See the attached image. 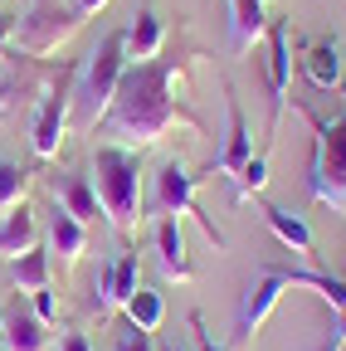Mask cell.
<instances>
[{"instance_id": "cell-26", "label": "cell", "mask_w": 346, "mask_h": 351, "mask_svg": "<svg viewBox=\"0 0 346 351\" xmlns=\"http://www.w3.org/2000/svg\"><path fill=\"white\" fill-rule=\"evenodd\" d=\"M112 351H156V341H151V332L122 322V332H112Z\"/></svg>"}, {"instance_id": "cell-22", "label": "cell", "mask_w": 346, "mask_h": 351, "mask_svg": "<svg viewBox=\"0 0 346 351\" xmlns=\"http://www.w3.org/2000/svg\"><path fill=\"white\" fill-rule=\"evenodd\" d=\"M10 278H15V288L20 293H34V288H45L49 283V249H29V254H20V258H10Z\"/></svg>"}, {"instance_id": "cell-16", "label": "cell", "mask_w": 346, "mask_h": 351, "mask_svg": "<svg viewBox=\"0 0 346 351\" xmlns=\"http://www.w3.org/2000/svg\"><path fill=\"white\" fill-rule=\"evenodd\" d=\"M39 244V219L29 205H15L0 215V258H20Z\"/></svg>"}, {"instance_id": "cell-2", "label": "cell", "mask_w": 346, "mask_h": 351, "mask_svg": "<svg viewBox=\"0 0 346 351\" xmlns=\"http://www.w3.org/2000/svg\"><path fill=\"white\" fill-rule=\"evenodd\" d=\"M93 195L117 234L137 230L142 225V156L132 147L103 142L93 152Z\"/></svg>"}, {"instance_id": "cell-32", "label": "cell", "mask_w": 346, "mask_h": 351, "mask_svg": "<svg viewBox=\"0 0 346 351\" xmlns=\"http://www.w3.org/2000/svg\"><path fill=\"white\" fill-rule=\"evenodd\" d=\"M156 351H186V346H181V341H166V346H156Z\"/></svg>"}, {"instance_id": "cell-23", "label": "cell", "mask_w": 346, "mask_h": 351, "mask_svg": "<svg viewBox=\"0 0 346 351\" xmlns=\"http://www.w3.org/2000/svg\"><path fill=\"white\" fill-rule=\"evenodd\" d=\"M25 191H29V171L10 156H0V215L25 205Z\"/></svg>"}, {"instance_id": "cell-24", "label": "cell", "mask_w": 346, "mask_h": 351, "mask_svg": "<svg viewBox=\"0 0 346 351\" xmlns=\"http://www.w3.org/2000/svg\"><path fill=\"white\" fill-rule=\"evenodd\" d=\"M234 181H239V186H234V205H244V200H254V195H264V186H269V152L249 156Z\"/></svg>"}, {"instance_id": "cell-25", "label": "cell", "mask_w": 346, "mask_h": 351, "mask_svg": "<svg viewBox=\"0 0 346 351\" xmlns=\"http://www.w3.org/2000/svg\"><path fill=\"white\" fill-rule=\"evenodd\" d=\"M29 313L45 322V327H54V322H59V298H54V288H49V283L29 293Z\"/></svg>"}, {"instance_id": "cell-21", "label": "cell", "mask_w": 346, "mask_h": 351, "mask_svg": "<svg viewBox=\"0 0 346 351\" xmlns=\"http://www.w3.org/2000/svg\"><path fill=\"white\" fill-rule=\"evenodd\" d=\"M122 313H127V322H132V327L156 332V327H161V317H166V298H161L156 288H137L132 298L122 302Z\"/></svg>"}, {"instance_id": "cell-31", "label": "cell", "mask_w": 346, "mask_h": 351, "mask_svg": "<svg viewBox=\"0 0 346 351\" xmlns=\"http://www.w3.org/2000/svg\"><path fill=\"white\" fill-rule=\"evenodd\" d=\"M10 29H15V20H10L5 10H0V49H5V44H10Z\"/></svg>"}, {"instance_id": "cell-30", "label": "cell", "mask_w": 346, "mask_h": 351, "mask_svg": "<svg viewBox=\"0 0 346 351\" xmlns=\"http://www.w3.org/2000/svg\"><path fill=\"white\" fill-rule=\"evenodd\" d=\"M73 5H78V15H83V20H88V15H98V10L108 5V0H73Z\"/></svg>"}, {"instance_id": "cell-7", "label": "cell", "mask_w": 346, "mask_h": 351, "mask_svg": "<svg viewBox=\"0 0 346 351\" xmlns=\"http://www.w3.org/2000/svg\"><path fill=\"white\" fill-rule=\"evenodd\" d=\"M73 69L59 73V83L45 88L39 98V112H34V127H29V147L39 161H54L59 156V142H64V127H69V108H73Z\"/></svg>"}, {"instance_id": "cell-8", "label": "cell", "mask_w": 346, "mask_h": 351, "mask_svg": "<svg viewBox=\"0 0 346 351\" xmlns=\"http://www.w3.org/2000/svg\"><path fill=\"white\" fill-rule=\"evenodd\" d=\"M269 137H278V122L288 108V78H293V29L288 20H269Z\"/></svg>"}, {"instance_id": "cell-20", "label": "cell", "mask_w": 346, "mask_h": 351, "mask_svg": "<svg viewBox=\"0 0 346 351\" xmlns=\"http://www.w3.org/2000/svg\"><path fill=\"white\" fill-rule=\"evenodd\" d=\"M302 69L317 88H341V44L336 39H317L308 44V54H302Z\"/></svg>"}, {"instance_id": "cell-12", "label": "cell", "mask_w": 346, "mask_h": 351, "mask_svg": "<svg viewBox=\"0 0 346 351\" xmlns=\"http://www.w3.org/2000/svg\"><path fill=\"white\" fill-rule=\"evenodd\" d=\"M156 258H161V274L176 278V283H190L195 269L186 258V234H181V215H161L156 219Z\"/></svg>"}, {"instance_id": "cell-5", "label": "cell", "mask_w": 346, "mask_h": 351, "mask_svg": "<svg viewBox=\"0 0 346 351\" xmlns=\"http://www.w3.org/2000/svg\"><path fill=\"white\" fill-rule=\"evenodd\" d=\"M78 25H83L78 5L39 0V5H29V10H25V20H15L10 44H15L20 54H29V59H45V54H54L59 44H69V39L78 34Z\"/></svg>"}, {"instance_id": "cell-17", "label": "cell", "mask_w": 346, "mask_h": 351, "mask_svg": "<svg viewBox=\"0 0 346 351\" xmlns=\"http://www.w3.org/2000/svg\"><path fill=\"white\" fill-rule=\"evenodd\" d=\"M54 200L78 219V225H93V219H98V195L88 186V176H59V181H54Z\"/></svg>"}, {"instance_id": "cell-19", "label": "cell", "mask_w": 346, "mask_h": 351, "mask_svg": "<svg viewBox=\"0 0 346 351\" xmlns=\"http://www.w3.org/2000/svg\"><path fill=\"white\" fill-rule=\"evenodd\" d=\"M264 219H269V230L293 249V254H302V258H312V230H308V219L302 215H293V210H283V205H264Z\"/></svg>"}, {"instance_id": "cell-18", "label": "cell", "mask_w": 346, "mask_h": 351, "mask_svg": "<svg viewBox=\"0 0 346 351\" xmlns=\"http://www.w3.org/2000/svg\"><path fill=\"white\" fill-rule=\"evenodd\" d=\"M0 346L5 351H45V322H39L34 313H20V307H10L5 313V327H0Z\"/></svg>"}, {"instance_id": "cell-9", "label": "cell", "mask_w": 346, "mask_h": 351, "mask_svg": "<svg viewBox=\"0 0 346 351\" xmlns=\"http://www.w3.org/2000/svg\"><path fill=\"white\" fill-rule=\"evenodd\" d=\"M288 293V278H283V269H264L249 288H244V298H239V313H234V341H249L258 327H264V317L278 307V298Z\"/></svg>"}, {"instance_id": "cell-3", "label": "cell", "mask_w": 346, "mask_h": 351, "mask_svg": "<svg viewBox=\"0 0 346 351\" xmlns=\"http://www.w3.org/2000/svg\"><path fill=\"white\" fill-rule=\"evenodd\" d=\"M312 122V161H308V195L332 215H346V108L322 117L317 108H302Z\"/></svg>"}, {"instance_id": "cell-27", "label": "cell", "mask_w": 346, "mask_h": 351, "mask_svg": "<svg viewBox=\"0 0 346 351\" xmlns=\"http://www.w3.org/2000/svg\"><path fill=\"white\" fill-rule=\"evenodd\" d=\"M346 346V307H336V322H332V332L312 346V351H341Z\"/></svg>"}, {"instance_id": "cell-14", "label": "cell", "mask_w": 346, "mask_h": 351, "mask_svg": "<svg viewBox=\"0 0 346 351\" xmlns=\"http://www.w3.org/2000/svg\"><path fill=\"white\" fill-rule=\"evenodd\" d=\"M49 249L59 254V263L64 269H73V263L83 258V249H88V225H78V219L54 200V210H49Z\"/></svg>"}, {"instance_id": "cell-10", "label": "cell", "mask_w": 346, "mask_h": 351, "mask_svg": "<svg viewBox=\"0 0 346 351\" xmlns=\"http://www.w3.org/2000/svg\"><path fill=\"white\" fill-rule=\"evenodd\" d=\"M137 274H142V263H137V254H132V249L112 254V258L103 263V269H98V283H93V302L103 307V313L122 307L127 298L137 293Z\"/></svg>"}, {"instance_id": "cell-13", "label": "cell", "mask_w": 346, "mask_h": 351, "mask_svg": "<svg viewBox=\"0 0 346 351\" xmlns=\"http://www.w3.org/2000/svg\"><path fill=\"white\" fill-rule=\"evenodd\" d=\"M122 44H127V64H147L161 54V44H166V20L156 10H142L132 15V25L122 29Z\"/></svg>"}, {"instance_id": "cell-6", "label": "cell", "mask_w": 346, "mask_h": 351, "mask_svg": "<svg viewBox=\"0 0 346 351\" xmlns=\"http://www.w3.org/2000/svg\"><path fill=\"white\" fill-rule=\"evenodd\" d=\"M195 181H205V176H190L186 171V161H176V156H171V161H161V171H156V210L161 215H190L195 219V225L210 234V244L214 249H230V239H225V230L220 225H214V219L200 210V200H195Z\"/></svg>"}, {"instance_id": "cell-28", "label": "cell", "mask_w": 346, "mask_h": 351, "mask_svg": "<svg viewBox=\"0 0 346 351\" xmlns=\"http://www.w3.org/2000/svg\"><path fill=\"white\" fill-rule=\"evenodd\" d=\"M190 332H195V351H225L220 341H214V332L205 327V317H200V313H190Z\"/></svg>"}, {"instance_id": "cell-1", "label": "cell", "mask_w": 346, "mask_h": 351, "mask_svg": "<svg viewBox=\"0 0 346 351\" xmlns=\"http://www.w3.org/2000/svg\"><path fill=\"white\" fill-rule=\"evenodd\" d=\"M181 69H186L181 54H156L147 64H127L117 93H112V108L103 112V122L93 132L108 137V142H117V147H132V152L161 142L171 127L205 132V122L195 112H186L181 98H176Z\"/></svg>"}, {"instance_id": "cell-11", "label": "cell", "mask_w": 346, "mask_h": 351, "mask_svg": "<svg viewBox=\"0 0 346 351\" xmlns=\"http://www.w3.org/2000/svg\"><path fill=\"white\" fill-rule=\"evenodd\" d=\"M225 117H230V132H225L220 156L205 166V181H214V176H239L244 161L254 156V137H249V122H244V108H239L234 93H230V103H225Z\"/></svg>"}, {"instance_id": "cell-29", "label": "cell", "mask_w": 346, "mask_h": 351, "mask_svg": "<svg viewBox=\"0 0 346 351\" xmlns=\"http://www.w3.org/2000/svg\"><path fill=\"white\" fill-rule=\"evenodd\" d=\"M59 351H93V346H88V337H83V332H64V337H59Z\"/></svg>"}, {"instance_id": "cell-15", "label": "cell", "mask_w": 346, "mask_h": 351, "mask_svg": "<svg viewBox=\"0 0 346 351\" xmlns=\"http://www.w3.org/2000/svg\"><path fill=\"white\" fill-rule=\"evenodd\" d=\"M264 34H269L264 0H230V44H234V54H249Z\"/></svg>"}, {"instance_id": "cell-4", "label": "cell", "mask_w": 346, "mask_h": 351, "mask_svg": "<svg viewBox=\"0 0 346 351\" xmlns=\"http://www.w3.org/2000/svg\"><path fill=\"white\" fill-rule=\"evenodd\" d=\"M122 69H127V44H122V29H112L98 49L88 54V69L73 83V112H78V127L93 132L103 122V112L112 108V93L122 83Z\"/></svg>"}]
</instances>
